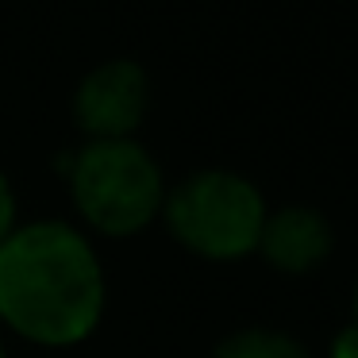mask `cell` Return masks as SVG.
Returning a JSON list of instances; mask_svg holds the SVG:
<instances>
[{
	"label": "cell",
	"instance_id": "1",
	"mask_svg": "<svg viewBox=\"0 0 358 358\" xmlns=\"http://www.w3.org/2000/svg\"><path fill=\"white\" fill-rule=\"evenodd\" d=\"M104 312V270L89 239L62 220L24 224L0 243V320L39 347L93 335Z\"/></svg>",
	"mask_w": 358,
	"mask_h": 358
},
{
	"label": "cell",
	"instance_id": "2",
	"mask_svg": "<svg viewBox=\"0 0 358 358\" xmlns=\"http://www.w3.org/2000/svg\"><path fill=\"white\" fill-rule=\"evenodd\" d=\"M70 189L81 220L101 235H139L162 216L166 185L147 147L135 139H104L73 150Z\"/></svg>",
	"mask_w": 358,
	"mask_h": 358
},
{
	"label": "cell",
	"instance_id": "3",
	"mask_svg": "<svg viewBox=\"0 0 358 358\" xmlns=\"http://www.w3.org/2000/svg\"><path fill=\"white\" fill-rule=\"evenodd\" d=\"M166 227L181 247L212 262L255 255L266 224V201L255 181L231 170H201L162 201Z\"/></svg>",
	"mask_w": 358,
	"mask_h": 358
},
{
	"label": "cell",
	"instance_id": "4",
	"mask_svg": "<svg viewBox=\"0 0 358 358\" xmlns=\"http://www.w3.org/2000/svg\"><path fill=\"white\" fill-rule=\"evenodd\" d=\"M147 70L131 58H112L81 78L78 93H73V124L89 135V143L131 139L147 120Z\"/></svg>",
	"mask_w": 358,
	"mask_h": 358
},
{
	"label": "cell",
	"instance_id": "5",
	"mask_svg": "<svg viewBox=\"0 0 358 358\" xmlns=\"http://www.w3.org/2000/svg\"><path fill=\"white\" fill-rule=\"evenodd\" d=\"M331 243H335L331 224L316 208L289 204V208L266 212V224L255 250L281 273H308L327 262Z\"/></svg>",
	"mask_w": 358,
	"mask_h": 358
},
{
	"label": "cell",
	"instance_id": "6",
	"mask_svg": "<svg viewBox=\"0 0 358 358\" xmlns=\"http://www.w3.org/2000/svg\"><path fill=\"white\" fill-rule=\"evenodd\" d=\"M212 358H308V350L285 331H270V327H247L235 331L212 350Z\"/></svg>",
	"mask_w": 358,
	"mask_h": 358
},
{
	"label": "cell",
	"instance_id": "7",
	"mask_svg": "<svg viewBox=\"0 0 358 358\" xmlns=\"http://www.w3.org/2000/svg\"><path fill=\"white\" fill-rule=\"evenodd\" d=\"M16 231V193H12V181L0 173V243Z\"/></svg>",
	"mask_w": 358,
	"mask_h": 358
},
{
	"label": "cell",
	"instance_id": "8",
	"mask_svg": "<svg viewBox=\"0 0 358 358\" xmlns=\"http://www.w3.org/2000/svg\"><path fill=\"white\" fill-rule=\"evenodd\" d=\"M331 358H358V324H347L331 339Z\"/></svg>",
	"mask_w": 358,
	"mask_h": 358
},
{
	"label": "cell",
	"instance_id": "9",
	"mask_svg": "<svg viewBox=\"0 0 358 358\" xmlns=\"http://www.w3.org/2000/svg\"><path fill=\"white\" fill-rule=\"evenodd\" d=\"M355 324H358V285H355Z\"/></svg>",
	"mask_w": 358,
	"mask_h": 358
},
{
	"label": "cell",
	"instance_id": "10",
	"mask_svg": "<svg viewBox=\"0 0 358 358\" xmlns=\"http://www.w3.org/2000/svg\"><path fill=\"white\" fill-rule=\"evenodd\" d=\"M0 358H4V347H0Z\"/></svg>",
	"mask_w": 358,
	"mask_h": 358
}]
</instances>
